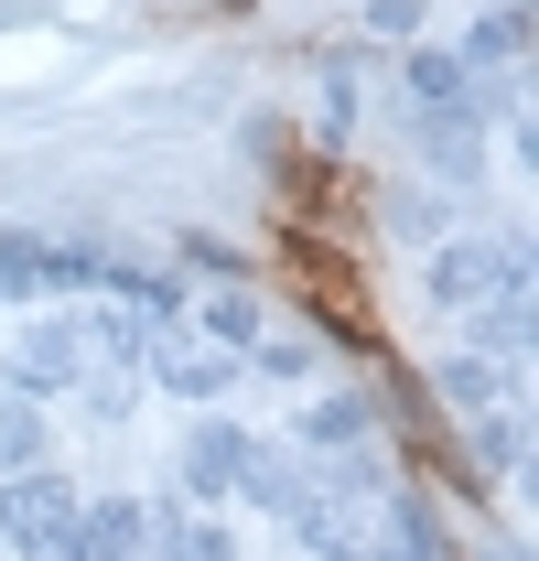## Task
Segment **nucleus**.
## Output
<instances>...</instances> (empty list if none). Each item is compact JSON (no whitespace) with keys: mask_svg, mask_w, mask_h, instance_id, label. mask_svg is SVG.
Listing matches in <instances>:
<instances>
[{"mask_svg":"<svg viewBox=\"0 0 539 561\" xmlns=\"http://www.w3.org/2000/svg\"><path fill=\"white\" fill-rule=\"evenodd\" d=\"M22 454H33V400L0 411V465H11V476H22Z\"/></svg>","mask_w":539,"mask_h":561,"instance_id":"8","label":"nucleus"},{"mask_svg":"<svg viewBox=\"0 0 539 561\" xmlns=\"http://www.w3.org/2000/svg\"><path fill=\"white\" fill-rule=\"evenodd\" d=\"M151 367H162V378H173L184 400H205V389H216V378H227L238 356H227V346H195V335H162V346H151Z\"/></svg>","mask_w":539,"mask_h":561,"instance_id":"6","label":"nucleus"},{"mask_svg":"<svg viewBox=\"0 0 539 561\" xmlns=\"http://www.w3.org/2000/svg\"><path fill=\"white\" fill-rule=\"evenodd\" d=\"M238 476H249V432H227V421H205L195 443H184V486L216 507V496H238Z\"/></svg>","mask_w":539,"mask_h":561,"instance_id":"4","label":"nucleus"},{"mask_svg":"<svg viewBox=\"0 0 539 561\" xmlns=\"http://www.w3.org/2000/svg\"><path fill=\"white\" fill-rule=\"evenodd\" d=\"M162 518L151 507H76V561H151Z\"/></svg>","mask_w":539,"mask_h":561,"instance_id":"3","label":"nucleus"},{"mask_svg":"<svg viewBox=\"0 0 539 561\" xmlns=\"http://www.w3.org/2000/svg\"><path fill=\"white\" fill-rule=\"evenodd\" d=\"M443 302H454V313H485V324H474L485 346H518V260H507V249H454V260H443Z\"/></svg>","mask_w":539,"mask_h":561,"instance_id":"1","label":"nucleus"},{"mask_svg":"<svg viewBox=\"0 0 539 561\" xmlns=\"http://www.w3.org/2000/svg\"><path fill=\"white\" fill-rule=\"evenodd\" d=\"M0 540L22 561H76V496L55 476H11L0 486Z\"/></svg>","mask_w":539,"mask_h":561,"instance_id":"2","label":"nucleus"},{"mask_svg":"<svg viewBox=\"0 0 539 561\" xmlns=\"http://www.w3.org/2000/svg\"><path fill=\"white\" fill-rule=\"evenodd\" d=\"M76 367H87V335H76V324H44V335H22V356H11L22 389H66Z\"/></svg>","mask_w":539,"mask_h":561,"instance_id":"5","label":"nucleus"},{"mask_svg":"<svg viewBox=\"0 0 539 561\" xmlns=\"http://www.w3.org/2000/svg\"><path fill=\"white\" fill-rule=\"evenodd\" d=\"M151 561H227V540L195 529V518H162V551H151Z\"/></svg>","mask_w":539,"mask_h":561,"instance_id":"7","label":"nucleus"}]
</instances>
